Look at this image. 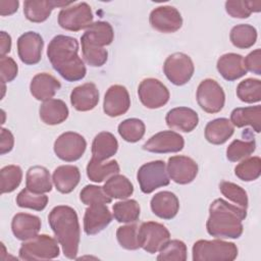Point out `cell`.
<instances>
[{
    "instance_id": "52",
    "label": "cell",
    "mask_w": 261,
    "mask_h": 261,
    "mask_svg": "<svg viewBox=\"0 0 261 261\" xmlns=\"http://www.w3.org/2000/svg\"><path fill=\"white\" fill-rule=\"evenodd\" d=\"M19 6L18 0H1L0 1V14L1 16L11 15L17 11Z\"/></svg>"
},
{
    "instance_id": "26",
    "label": "cell",
    "mask_w": 261,
    "mask_h": 261,
    "mask_svg": "<svg viewBox=\"0 0 261 261\" xmlns=\"http://www.w3.org/2000/svg\"><path fill=\"white\" fill-rule=\"evenodd\" d=\"M81 179V172L75 165H60L53 171L52 180L58 192L61 194L71 193Z\"/></svg>"
},
{
    "instance_id": "18",
    "label": "cell",
    "mask_w": 261,
    "mask_h": 261,
    "mask_svg": "<svg viewBox=\"0 0 261 261\" xmlns=\"http://www.w3.org/2000/svg\"><path fill=\"white\" fill-rule=\"evenodd\" d=\"M112 214L106 204L90 205L84 215V230L88 236H94L106 228L112 221Z\"/></svg>"
},
{
    "instance_id": "41",
    "label": "cell",
    "mask_w": 261,
    "mask_h": 261,
    "mask_svg": "<svg viewBox=\"0 0 261 261\" xmlns=\"http://www.w3.org/2000/svg\"><path fill=\"white\" fill-rule=\"evenodd\" d=\"M187 245L179 240H168L159 250L157 260L159 261H186Z\"/></svg>"
},
{
    "instance_id": "11",
    "label": "cell",
    "mask_w": 261,
    "mask_h": 261,
    "mask_svg": "<svg viewBox=\"0 0 261 261\" xmlns=\"http://www.w3.org/2000/svg\"><path fill=\"white\" fill-rule=\"evenodd\" d=\"M87 149L86 139L74 132L61 134L54 142L53 150L55 155L65 162L79 160Z\"/></svg>"
},
{
    "instance_id": "29",
    "label": "cell",
    "mask_w": 261,
    "mask_h": 261,
    "mask_svg": "<svg viewBox=\"0 0 261 261\" xmlns=\"http://www.w3.org/2000/svg\"><path fill=\"white\" fill-rule=\"evenodd\" d=\"M234 133V126L225 117L215 118L205 126V139L213 145L224 144Z\"/></svg>"
},
{
    "instance_id": "28",
    "label": "cell",
    "mask_w": 261,
    "mask_h": 261,
    "mask_svg": "<svg viewBox=\"0 0 261 261\" xmlns=\"http://www.w3.org/2000/svg\"><path fill=\"white\" fill-rule=\"evenodd\" d=\"M230 122L233 126H251L256 133L261 130V106H248L234 108L230 113Z\"/></svg>"
},
{
    "instance_id": "5",
    "label": "cell",
    "mask_w": 261,
    "mask_h": 261,
    "mask_svg": "<svg viewBox=\"0 0 261 261\" xmlns=\"http://www.w3.org/2000/svg\"><path fill=\"white\" fill-rule=\"evenodd\" d=\"M58 241L48 234H37L36 237L23 241L18 256L21 260H50L59 256Z\"/></svg>"
},
{
    "instance_id": "36",
    "label": "cell",
    "mask_w": 261,
    "mask_h": 261,
    "mask_svg": "<svg viewBox=\"0 0 261 261\" xmlns=\"http://www.w3.org/2000/svg\"><path fill=\"white\" fill-rule=\"evenodd\" d=\"M229 40L239 49L251 48L257 41V30L248 23L237 24L230 30Z\"/></svg>"
},
{
    "instance_id": "23",
    "label": "cell",
    "mask_w": 261,
    "mask_h": 261,
    "mask_svg": "<svg viewBox=\"0 0 261 261\" xmlns=\"http://www.w3.org/2000/svg\"><path fill=\"white\" fill-rule=\"evenodd\" d=\"M40 217L30 213H16L11 220L13 236L19 241H28L36 237L41 229Z\"/></svg>"
},
{
    "instance_id": "30",
    "label": "cell",
    "mask_w": 261,
    "mask_h": 261,
    "mask_svg": "<svg viewBox=\"0 0 261 261\" xmlns=\"http://www.w3.org/2000/svg\"><path fill=\"white\" fill-rule=\"evenodd\" d=\"M118 150V142L113 134L109 132L99 133L92 143V158L104 161L116 154Z\"/></svg>"
},
{
    "instance_id": "53",
    "label": "cell",
    "mask_w": 261,
    "mask_h": 261,
    "mask_svg": "<svg viewBox=\"0 0 261 261\" xmlns=\"http://www.w3.org/2000/svg\"><path fill=\"white\" fill-rule=\"evenodd\" d=\"M11 50V37L6 32L0 33V55L6 56Z\"/></svg>"
},
{
    "instance_id": "50",
    "label": "cell",
    "mask_w": 261,
    "mask_h": 261,
    "mask_svg": "<svg viewBox=\"0 0 261 261\" xmlns=\"http://www.w3.org/2000/svg\"><path fill=\"white\" fill-rule=\"evenodd\" d=\"M244 65L247 71H251L255 74H261V50L256 49L250 52L244 58Z\"/></svg>"
},
{
    "instance_id": "46",
    "label": "cell",
    "mask_w": 261,
    "mask_h": 261,
    "mask_svg": "<svg viewBox=\"0 0 261 261\" xmlns=\"http://www.w3.org/2000/svg\"><path fill=\"white\" fill-rule=\"evenodd\" d=\"M219 191L226 199H228L234 205L244 209L248 208L249 200L247 192L239 185L231 181L223 180L219 184Z\"/></svg>"
},
{
    "instance_id": "15",
    "label": "cell",
    "mask_w": 261,
    "mask_h": 261,
    "mask_svg": "<svg viewBox=\"0 0 261 261\" xmlns=\"http://www.w3.org/2000/svg\"><path fill=\"white\" fill-rule=\"evenodd\" d=\"M185 140L181 135L173 130H162L153 135L144 145L145 151L157 154L176 153L184 149Z\"/></svg>"
},
{
    "instance_id": "42",
    "label": "cell",
    "mask_w": 261,
    "mask_h": 261,
    "mask_svg": "<svg viewBox=\"0 0 261 261\" xmlns=\"http://www.w3.org/2000/svg\"><path fill=\"white\" fill-rule=\"evenodd\" d=\"M261 10V1H238L225 2V11L233 18H248L253 12Z\"/></svg>"
},
{
    "instance_id": "20",
    "label": "cell",
    "mask_w": 261,
    "mask_h": 261,
    "mask_svg": "<svg viewBox=\"0 0 261 261\" xmlns=\"http://www.w3.org/2000/svg\"><path fill=\"white\" fill-rule=\"evenodd\" d=\"M168 127L182 133L194 130L199 123L198 113L189 107H175L169 110L165 116Z\"/></svg>"
},
{
    "instance_id": "7",
    "label": "cell",
    "mask_w": 261,
    "mask_h": 261,
    "mask_svg": "<svg viewBox=\"0 0 261 261\" xmlns=\"http://www.w3.org/2000/svg\"><path fill=\"white\" fill-rule=\"evenodd\" d=\"M91 6L86 2H79L62 8L58 13V24L65 31L79 32L88 29L93 23Z\"/></svg>"
},
{
    "instance_id": "22",
    "label": "cell",
    "mask_w": 261,
    "mask_h": 261,
    "mask_svg": "<svg viewBox=\"0 0 261 261\" xmlns=\"http://www.w3.org/2000/svg\"><path fill=\"white\" fill-rule=\"evenodd\" d=\"M150 207L156 216L169 220L176 216L179 210V201L174 193L161 191L152 197Z\"/></svg>"
},
{
    "instance_id": "2",
    "label": "cell",
    "mask_w": 261,
    "mask_h": 261,
    "mask_svg": "<svg viewBox=\"0 0 261 261\" xmlns=\"http://www.w3.org/2000/svg\"><path fill=\"white\" fill-rule=\"evenodd\" d=\"M246 217L247 209L221 198L215 199L209 206L207 232L216 239H239L244 231L242 221Z\"/></svg>"
},
{
    "instance_id": "38",
    "label": "cell",
    "mask_w": 261,
    "mask_h": 261,
    "mask_svg": "<svg viewBox=\"0 0 261 261\" xmlns=\"http://www.w3.org/2000/svg\"><path fill=\"white\" fill-rule=\"evenodd\" d=\"M238 98L245 103H257L261 101V81L249 77L242 81L237 87Z\"/></svg>"
},
{
    "instance_id": "17",
    "label": "cell",
    "mask_w": 261,
    "mask_h": 261,
    "mask_svg": "<svg viewBox=\"0 0 261 261\" xmlns=\"http://www.w3.org/2000/svg\"><path fill=\"white\" fill-rule=\"evenodd\" d=\"M130 97L127 89L121 85H112L104 95L103 111L110 117H117L127 112Z\"/></svg>"
},
{
    "instance_id": "45",
    "label": "cell",
    "mask_w": 261,
    "mask_h": 261,
    "mask_svg": "<svg viewBox=\"0 0 261 261\" xmlns=\"http://www.w3.org/2000/svg\"><path fill=\"white\" fill-rule=\"evenodd\" d=\"M16 204L20 208H29L42 211L48 204V196L30 191L28 188L21 190L16 196Z\"/></svg>"
},
{
    "instance_id": "39",
    "label": "cell",
    "mask_w": 261,
    "mask_h": 261,
    "mask_svg": "<svg viewBox=\"0 0 261 261\" xmlns=\"http://www.w3.org/2000/svg\"><path fill=\"white\" fill-rule=\"evenodd\" d=\"M22 179V170L18 165H6L0 170L1 194L11 193L16 190Z\"/></svg>"
},
{
    "instance_id": "9",
    "label": "cell",
    "mask_w": 261,
    "mask_h": 261,
    "mask_svg": "<svg viewBox=\"0 0 261 261\" xmlns=\"http://www.w3.org/2000/svg\"><path fill=\"white\" fill-rule=\"evenodd\" d=\"M163 71L168 81L173 85L184 86L192 79L195 66L189 55L182 52H175L165 59Z\"/></svg>"
},
{
    "instance_id": "16",
    "label": "cell",
    "mask_w": 261,
    "mask_h": 261,
    "mask_svg": "<svg viewBox=\"0 0 261 261\" xmlns=\"http://www.w3.org/2000/svg\"><path fill=\"white\" fill-rule=\"evenodd\" d=\"M44 41L40 34L36 32H27L17 39V54L22 63L34 65L40 62Z\"/></svg>"
},
{
    "instance_id": "21",
    "label": "cell",
    "mask_w": 261,
    "mask_h": 261,
    "mask_svg": "<svg viewBox=\"0 0 261 261\" xmlns=\"http://www.w3.org/2000/svg\"><path fill=\"white\" fill-rule=\"evenodd\" d=\"M99 90L94 83H85L70 93V103L77 111H90L99 103Z\"/></svg>"
},
{
    "instance_id": "3",
    "label": "cell",
    "mask_w": 261,
    "mask_h": 261,
    "mask_svg": "<svg viewBox=\"0 0 261 261\" xmlns=\"http://www.w3.org/2000/svg\"><path fill=\"white\" fill-rule=\"evenodd\" d=\"M48 222L63 255L68 259H75L81 241V227L75 210L67 205L55 206L48 215Z\"/></svg>"
},
{
    "instance_id": "13",
    "label": "cell",
    "mask_w": 261,
    "mask_h": 261,
    "mask_svg": "<svg viewBox=\"0 0 261 261\" xmlns=\"http://www.w3.org/2000/svg\"><path fill=\"white\" fill-rule=\"evenodd\" d=\"M149 21L154 30L164 34L175 33L182 25L180 12L170 5H162L154 8L150 13Z\"/></svg>"
},
{
    "instance_id": "40",
    "label": "cell",
    "mask_w": 261,
    "mask_h": 261,
    "mask_svg": "<svg viewBox=\"0 0 261 261\" xmlns=\"http://www.w3.org/2000/svg\"><path fill=\"white\" fill-rule=\"evenodd\" d=\"M234 174L243 181H253L261 174V159L258 156L248 157L234 167Z\"/></svg>"
},
{
    "instance_id": "44",
    "label": "cell",
    "mask_w": 261,
    "mask_h": 261,
    "mask_svg": "<svg viewBox=\"0 0 261 261\" xmlns=\"http://www.w3.org/2000/svg\"><path fill=\"white\" fill-rule=\"evenodd\" d=\"M82 54L87 62L92 67H100L104 65L108 58V52L104 47L96 46L81 38Z\"/></svg>"
},
{
    "instance_id": "34",
    "label": "cell",
    "mask_w": 261,
    "mask_h": 261,
    "mask_svg": "<svg viewBox=\"0 0 261 261\" xmlns=\"http://www.w3.org/2000/svg\"><path fill=\"white\" fill-rule=\"evenodd\" d=\"M106 194L114 199L124 200L134 193V186L130 180L122 174H114L110 176L103 187Z\"/></svg>"
},
{
    "instance_id": "43",
    "label": "cell",
    "mask_w": 261,
    "mask_h": 261,
    "mask_svg": "<svg viewBox=\"0 0 261 261\" xmlns=\"http://www.w3.org/2000/svg\"><path fill=\"white\" fill-rule=\"evenodd\" d=\"M256 150V142L254 139L242 141L233 140L226 148V158L230 162H238L248 158Z\"/></svg>"
},
{
    "instance_id": "37",
    "label": "cell",
    "mask_w": 261,
    "mask_h": 261,
    "mask_svg": "<svg viewBox=\"0 0 261 261\" xmlns=\"http://www.w3.org/2000/svg\"><path fill=\"white\" fill-rule=\"evenodd\" d=\"M117 130L124 141L137 143L144 137L146 125L144 121L139 118H127L118 124Z\"/></svg>"
},
{
    "instance_id": "12",
    "label": "cell",
    "mask_w": 261,
    "mask_h": 261,
    "mask_svg": "<svg viewBox=\"0 0 261 261\" xmlns=\"http://www.w3.org/2000/svg\"><path fill=\"white\" fill-rule=\"evenodd\" d=\"M138 96L146 108L158 109L169 101L170 94L162 82L154 77H148L140 83Z\"/></svg>"
},
{
    "instance_id": "1",
    "label": "cell",
    "mask_w": 261,
    "mask_h": 261,
    "mask_svg": "<svg viewBox=\"0 0 261 261\" xmlns=\"http://www.w3.org/2000/svg\"><path fill=\"white\" fill-rule=\"evenodd\" d=\"M52 67L67 82H77L86 76L87 68L79 56V42L65 35L55 36L47 48Z\"/></svg>"
},
{
    "instance_id": "31",
    "label": "cell",
    "mask_w": 261,
    "mask_h": 261,
    "mask_svg": "<svg viewBox=\"0 0 261 261\" xmlns=\"http://www.w3.org/2000/svg\"><path fill=\"white\" fill-rule=\"evenodd\" d=\"M25 188L38 194L51 192L52 180L49 170L41 165L30 167L25 175Z\"/></svg>"
},
{
    "instance_id": "24",
    "label": "cell",
    "mask_w": 261,
    "mask_h": 261,
    "mask_svg": "<svg viewBox=\"0 0 261 261\" xmlns=\"http://www.w3.org/2000/svg\"><path fill=\"white\" fill-rule=\"evenodd\" d=\"M60 82L50 73H37L31 81L30 92L33 97L39 101H47L52 99L60 90Z\"/></svg>"
},
{
    "instance_id": "19",
    "label": "cell",
    "mask_w": 261,
    "mask_h": 261,
    "mask_svg": "<svg viewBox=\"0 0 261 261\" xmlns=\"http://www.w3.org/2000/svg\"><path fill=\"white\" fill-rule=\"evenodd\" d=\"M72 4V1L25 0L23 2V13L25 18L32 22H43L50 16L54 8H64Z\"/></svg>"
},
{
    "instance_id": "47",
    "label": "cell",
    "mask_w": 261,
    "mask_h": 261,
    "mask_svg": "<svg viewBox=\"0 0 261 261\" xmlns=\"http://www.w3.org/2000/svg\"><path fill=\"white\" fill-rule=\"evenodd\" d=\"M80 200L83 204L88 206L94 204H109L112 202V198L106 194L103 187L95 185L85 186L80 193Z\"/></svg>"
},
{
    "instance_id": "49",
    "label": "cell",
    "mask_w": 261,
    "mask_h": 261,
    "mask_svg": "<svg viewBox=\"0 0 261 261\" xmlns=\"http://www.w3.org/2000/svg\"><path fill=\"white\" fill-rule=\"evenodd\" d=\"M0 72L2 84L12 82L18 72V66L14 59L9 56H0Z\"/></svg>"
},
{
    "instance_id": "14",
    "label": "cell",
    "mask_w": 261,
    "mask_h": 261,
    "mask_svg": "<svg viewBox=\"0 0 261 261\" xmlns=\"http://www.w3.org/2000/svg\"><path fill=\"white\" fill-rule=\"evenodd\" d=\"M166 169L169 178L174 182L178 185H188L196 178L199 167L193 158L176 155L168 158Z\"/></svg>"
},
{
    "instance_id": "35",
    "label": "cell",
    "mask_w": 261,
    "mask_h": 261,
    "mask_svg": "<svg viewBox=\"0 0 261 261\" xmlns=\"http://www.w3.org/2000/svg\"><path fill=\"white\" fill-rule=\"evenodd\" d=\"M112 215L120 223H133L140 218L141 207L134 199L116 202L112 206Z\"/></svg>"
},
{
    "instance_id": "4",
    "label": "cell",
    "mask_w": 261,
    "mask_h": 261,
    "mask_svg": "<svg viewBox=\"0 0 261 261\" xmlns=\"http://www.w3.org/2000/svg\"><path fill=\"white\" fill-rule=\"evenodd\" d=\"M238 247L234 243L219 239L199 240L192 248L194 261H232L238 257Z\"/></svg>"
},
{
    "instance_id": "6",
    "label": "cell",
    "mask_w": 261,
    "mask_h": 261,
    "mask_svg": "<svg viewBox=\"0 0 261 261\" xmlns=\"http://www.w3.org/2000/svg\"><path fill=\"white\" fill-rule=\"evenodd\" d=\"M137 180L144 194H151L161 187L168 186L170 178L165 162L154 160L143 164L137 172Z\"/></svg>"
},
{
    "instance_id": "33",
    "label": "cell",
    "mask_w": 261,
    "mask_h": 261,
    "mask_svg": "<svg viewBox=\"0 0 261 261\" xmlns=\"http://www.w3.org/2000/svg\"><path fill=\"white\" fill-rule=\"evenodd\" d=\"M119 170L120 167L116 160L103 162L92 158L87 165V176L94 182H102L110 176L117 174Z\"/></svg>"
},
{
    "instance_id": "51",
    "label": "cell",
    "mask_w": 261,
    "mask_h": 261,
    "mask_svg": "<svg viewBox=\"0 0 261 261\" xmlns=\"http://www.w3.org/2000/svg\"><path fill=\"white\" fill-rule=\"evenodd\" d=\"M0 138V154L4 155L13 149L14 137L9 129L2 127Z\"/></svg>"
},
{
    "instance_id": "32",
    "label": "cell",
    "mask_w": 261,
    "mask_h": 261,
    "mask_svg": "<svg viewBox=\"0 0 261 261\" xmlns=\"http://www.w3.org/2000/svg\"><path fill=\"white\" fill-rule=\"evenodd\" d=\"M81 38L93 45L104 47L110 45L113 42L114 31L109 22L98 20L86 29L84 35Z\"/></svg>"
},
{
    "instance_id": "25",
    "label": "cell",
    "mask_w": 261,
    "mask_h": 261,
    "mask_svg": "<svg viewBox=\"0 0 261 261\" xmlns=\"http://www.w3.org/2000/svg\"><path fill=\"white\" fill-rule=\"evenodd\" d=\"M220 75L229 82L236 81L247 73L244 65V57L237 53H225L221 55L216 63Z\"/></svg>"
},
{
    "instance_id": "10",
    "label": "cell",
    "mask_w": 261,
    "mask_h": 261,
    "mask_svg": "<svg viewBox=\"0 0 261 261\" xmlns=\"http://www.w3.org/2000/svg\"><path fill=\"white\" fill-rule=\"evenodd\" d=\"M138 238L140 248L149 254H155L170 239V232L162 223L146 221L139 226Z\"/></svg>"
},
{
    "instance_id": "27",
    "label": "cell",
    "mask_w": 261,
    "mask_h": 261,
    "mask_svg": "<svg viewBox=\"0 0 261 261\" xmlns=\"http://www.w3.org/2000/svg\"><path fill=\"white\" fill-rule=\"evenodd\" d=\"M39 114L45 124L56 125L67 119L69 110L64 101L60 99H50L41 104Z\"/></svg>"
},
{
    "instance_id": "8",
    "label": "cell",
    "mask_w": 261,
    "mask_h": 261,
    "mask_svg": "<svg viewBox=\"0 0 261 261\" xmlns=\"http://www.w3.org/2000/svg\"><path fill=\"white\" fill-rule=\"evenodd\" d=\"M196 99L202 110L213 114L222 110L225 103V94L222 87L215 80L205 79L197 88Z\"/></svg>"
},
{
    "instance_id": "48",
    "label": "cell",
    "mask_w": 261,
    "mask_h": 261,
    "mask_svg": "<svg viewBox=\"0 0 261 261\" xmlns=\"http://www.w3.org/2000/svg\"><path fill=\"white\" fill-rule=\"evenodd\" d=\"M138 230L139 226L137 224L119 226L116 230V239L120 247L125 250H138L140 248Z\"/></svg>"
}]
</instances>
